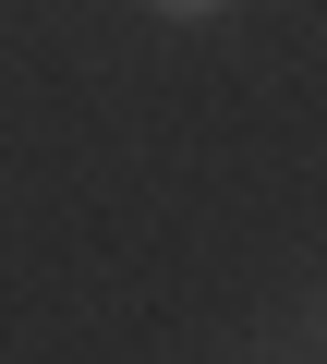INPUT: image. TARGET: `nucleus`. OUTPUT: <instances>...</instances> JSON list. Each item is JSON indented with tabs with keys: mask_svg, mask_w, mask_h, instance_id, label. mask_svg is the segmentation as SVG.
Masks as SVG:
<instances>
[{
	"mask_svg": "<svg viewBox=\"0 0 327 364\" xmlns=\"http://www.w3.org/2000/svg\"><path fill=\"white\" fill-rule=\"evenodd\" d=\"M157 13H170V25H206V13H231V0H157Z\"/></svg>",
	"mask_w": 327,
	"mask_h": 364,
	"instance_id": "f257e3e1",
	"label": "nucleus"
}]
</instances>
